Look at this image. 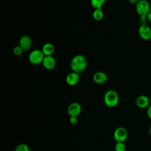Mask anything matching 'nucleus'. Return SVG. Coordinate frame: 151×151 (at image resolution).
<instances>
[{
  "mask_svg": "<svg viewBox=\"0 0 151 151\" xmlns=\"http://www.w3.org/2000/svg\"><path fill=\"white\" fill-rule=\"evenodd\" d=\"M87 65V59L81 54H77L74 56L70 63V67L72 71L78 74L83 72L86 68Z\"/></svg>",
  "mask_w": 151,
  "mask_h": 151,
  "instance_id": "f257e3e1",
  "label": "nucleus"
},
{
  "mask_svg": "<svg viewBox=\"0 0 151 151\" xmlns=\"http://www.w3.org/2000/svg\"><path fill=\"white\" fill-rule=\"evenodd\" d=\"M119 101L118 93L114 90H109L106 92L104 96V104L109 107H116Z\"/></svg>",
  "mask_w": 151,
  "mask_h": 151,
  "instance_id": "f03ea898",
  "label": "nucleus"
},
{
  "mask_svg": "<svg viewBox=\"0 0 151 151\" xmlns=\"http://www.w3.org/2000/svg\"><path fill=\"white\" fill-rule=\"evenodd\" d=\"M45 55L41 50L34 49L28 55V61L32 65L42 64Z\"/></svg>",
  "mask_w": 151,
  "mask_h": 151,
  "instance_id": "7ed1b4c3",
  "label": "nucleus"
},
{
  "mask_svg": "<svg viewBox=\"0 0 151 151\" xmlns=\"http://www.w3.org/2000/svg\"><path fill=\"white\" fill-rule=\"evenodd\" d=\"M136 11L141 16H147L151 11L150 5L147 0H140L136 4Z\"/></svg>",
  "mask_w": 151,
  "mask_h": 151,
  "instance_id": "20e7f679",
  "label": "nucleus"
},
{
  "mask_svg": "<svg viewBox=\"0 0 151 151\" xmlns=\"http://www.w3.org/2000/svg\"><path fill=\"white\" fill-rule=\"evenodd\" d=\"M128 136L127 130L123 127H117L113 133V137L116 142H124Z\"/></svg>",
  "mask_w": 151,
  "mask_h": 151,
  "instance_id": "39448f33",
  "label": "nucleus"
},
{
  "mask_svg": "<svg viewBox=\"0 0 151 151\" xmlns=\"http://www.w3.org/2000/svg\"><path fill=\"white\" fill-rule=\"evenodd\" d=\"M138 33L140 38L144 40L151 39V28L146 25H141L138 29Z\"/></svg>",
  "mask_w": 151,
  "mask_h": 151,
  "instance_id": "423d86ee",
  "label": "nucleus"
},
{
  "mask_svg": "<svg viewBox=\"0 0 151 151\" xmlns=\"http://www.w3.org/2000/svg\"><path fill=\"white\" fill-rule=\"evenodd\" d=\"M18 43L19 45L22 47L24 51H27L31 48L32 44V41L29 36L24 35L19 38Z\"/></svg>",
  "mask_w": 151,
  "mask_h": 151,
  "instance_id": "0eeeda50",
  "label": "nucleus"
},
{
  "mask_svg": "<svg viewBox=\"0 0 151 151\" xmlns=\"http://www.w3.org/2000/svg\"><path fill=\"white\" fill-rule=\"evenodd\" d=\"M67 111L70 116L77 117L81 112V106L77 102L71 103L68 107Z\"/></svg>",
  "mask_w": 151,
  "mask_h": 151,
  "instance_id": "6e6552de",
  "label": "nucleus"
},
{
  "mask_svg": "<svg viewBox=\"0 0 151 151\" xmlns=\"http://www.w3.org/2000/svg\"><path fill=\"white\" fill-rule=\"evenodd\" d=\"M42 64L45 69L51 70L55 67L56 61L52 55H47L44 57Z\"/></svg>",
  "mask_w": 151,
  "mask_h": 151,
  "instance_id": "1a4fd4ad",
  "label": "nucleus"
},
{
  "mask_svg": "<svg viewBox=\"0 0 151 151\" xmlns=\"http://www.w3.org/2000/svg\"><path fill=\"white\" fill-rule=\"evenodd\" d=\"M108 80L107 75L102 71H97L93 76V81L98 84H101L106 83Z\"/></svg>",
  "mask_w": 151,
  "mask_h": 151,
  "instance_id": "9d476101",
  "label": "nucleus"
},
{
  "mask_svg": "<svg viewBox=\"0 0 151 151\" xmlns=\"http://www.w3.org/2000/svg\"><path fill=\"white\" fill-rule=\"evenodd\" d=\"M80 80L79 74L75 72H71L68 73L65 77V81L67 84L71 86L76 85Z\"/></svg>",
  "mask_w": 151,
  "mask_h": 151,
  "instance_id": "9b49d317",
  "label": "nucleus"
},
{
  "mask_svg": "<svg viewBox=\"0 0 151 151\" xmlns=\"http://www.w3.org/2000/svg\"><path fill=\"white\" fill-rule=\"evenodd\" d=\"M136 106L140 109L147 108L150 105L149 98L145 95H140L136 100Z\"/></svg>",
  "mask_w": 151,
  "mask_h": 151,
  "instance_id": "f8f14e48",
  "label": "nucleus"
},
{
  "mask_svg": "<svg viewBox=\"0 0 151 151\" xmlns=\"http://www.w3.org/2000/svg\"><path fill=\"white\" fill-rule=\"evenodd\" d=\"M54 46L52 43L47 42L45 43L41 48V50L45 56L52 55L54 52Z\"/></svg>",
  "mask_w": 151,
  "mask_h": 151,
  "instance_id": "ddd939ff",
  "label": "nucleus"
},
{
  "mask_svg": "<svg viewBox=\"0 0 151 151\" xmlns=\"http://www.w3.org/2000/svg\"><path fill=\"white\" fill-rule=\"evenodd\" d=\"M92 17L94 20L100 21L103 19L104 17V13L101 8L94 9V10L93 12Z\"/></svg>",
  "mask_w": 151,
  "mask_h": 151,
  "instance_id": "4468645a",
  "label": "nucleus"
},
{
  "mask_svg": "<svg viewBox=\"0 0 151 151\" xmlns=\"http://www.w3.org/2000/svg\"><path fill=\"white\" fill-rule=\"evenodd\" d=\"M106 0H90V5L94 9L102 8Z\"/></svg>",
  "mask_w": 151,
  "mask_h": 151,
  "instance_id": "2eb2a0df",
  "label": "nucleus"
},
{
  "mask_svg": "<svg viewBox=\"0 0 151 151\" xmlns=\"http://www.w3.org/2000/svg\"><path fill=\"white\" fill-rule=\"evenodd\" d=\"M126 145L124 142H116L114 146L116 151H126Z\"/></svg>",
  "mask_w": 151,
  "mask_h": 151,
  "instance_id": "dca6fc26",
  "label": "nucleus"
},
{
  "mask_svg": "<svg viewBox=\"0 0 151 151\" xmlns=\"http://www.w3.org/2000/svg\"><path fill=\"white\" fill-rule=\"evenodd\" d=\"M15 151H29V148L27 145L25 143H21L17 146Z\"/></svg>",
  "mask_w": 151,
  "mask_h": 151,
  "instance_id": "f3484780",
  "label": "nucleus"
},
{
  "mask_svg": "<svg viewBox=\"0 0 151 151\" xmlns=\"http://www.w3.org/2000/svg\"><path fill=\"white\" fill-rule=\"evenodd\" d=\"M24 51V50L19 45L15 46L13 49V53L15 55H17V56L21 55Z\"/></svg>",
  "mask_w": 151,
  "mask_h": 151,
  "instance_id": "a211bd4d",
  "label": "nucleus"
},
{
  "mask_svg": "<svg viewBox=\"0 0 151 151\" xmlns=\"http://www.w3.org/2000/svg\"><path fill=\"white\" fill-rule=\"evenodd\" d=\"M78 122L77 117L76 116H70L69 119V122L71 124H76Z\"/></svg>",
  "mask_w": 151,
  "mask_h": 151,
  "instance_id": "6ab92c4d",
  "label": "nucleus"
},
{
  "mask_svg": "<svg viewBox=\"0 0 151 151\" xmlns=\"http://www.w3.org/2000/svg\"><path fill=\"white\" fill-rule=\"evenodd\" d=\"M147 116L149 117V118L150 119H151V104H150L149 106L147 107Z\"/></svg>",
  "mask_w": 151,
  "mask_h": 151,
  "instance_id": "aec40b11",
  "label": "nucleus"
},
{
  "mask_svg": "<svg viewBox=\"0 0 151 151\" xmlns=\"http://www.w3.org/2000/svg\"><path fill=\"white\" fill-rule=\"evenodd\" d=\"M147 20L149 22L151 23V11L148 14V15H147Z\"/></svg>",
  "mask_w": 151,
  "mask_h": 151,
  "instance_id": "412c9836",
  "label": "nucleus"
},
{
  "mask_svg": "<svg viewBox=\"0 0 151 151\" xmlns=\"http://www.w3.org/2000/svg\"><path fill=\"white\" fill-rule=\"evenodd\" d=\"M140 0H128V1L132 4H136L137 2H138Z\"/></svg>",
  "mask_w": 151,
  "mask_h": 151,
  "instance_id": "4be33fe9",
  "label": "nucleus"
},
{
  "mask_svg": "<svg viewBox=\"0 0 151 151\" xmlns=\"http://www.w3.org/2000/svg\"><path fill=\"white\" fill-rule=\"evenodd\" d=\"M149 133H150V136L151 137V124H150V127H149Z\"/></svg>",
  "mask_w": 151,
  "mask_h": 151,
  "instance_id": "5701e85b",
  "label": "nucleus"
},
{
  "mask_svg": "<svg viewBox=\"0 0 151 151\" xmlns=\"http://www.w3.org/2000/svg\"><path fill=\"white\" fill-rule=\"evenodd\" d=\"M127 151H130V150H127Z\"/></svg>",
  "mask_w": 151,
  "mask_h": 151,
  "instance_id": "b1692460",
  "label": "nucleus"
}]
</instances>
